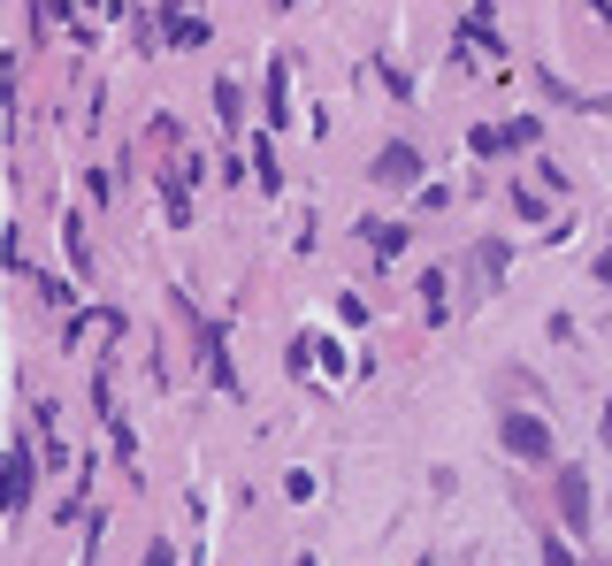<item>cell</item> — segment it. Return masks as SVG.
Returning <instances> with one entry per match:
<instances>
[{
  "label": "cell",
  "instance_id": "1",
  "mask_svg": "<svg viewBox=\"0 0 612 566\" xmlns=\"http://www.w3.org/2000/svg\"><path fill=\"white\" fill-rule=\"evenodd\" d=\"M31 505V444H8V459H0V521H15Z\"/></svg>",
  "mask_w": 612,
  "mask_h": 566
},
{
  "label": "cell",
  "instance_id": "2",
  "mask_svg": "<svg viewBox=\"0 0 612 566\" xmlns=\"http://www.w3.org/2000/svg\"><path fill=\"white\" fill-rule=\"evenodd\" d=\"M505 451L513 459H551V422H536V414H505Z\"/></svg>",
  "mask_w": 612,
  "mask_h": 566
},
{
  "label": "cell",
  "instance_id": "3",
  "mask_svg": "<svg viewBox=\"0 0 612 566\" xmlns=\"http://www.w3.org/2000/svg\"><path fill=\"white\" fill-rule=\"evenodd\" d=\"M559 513H567L575 536L590 529V475H582V467H559Z\"/></svg>",
  "mask_w": 612,
  "mask_h": 566
},
{
  "label": "cell",
  "instance_id": "4",
  "mask_svg": "<svg viewBox=\"0 0 612 566\" xmlns=\"http://www.w3.org/2000/svg\"><path fill=\"white\" fill-rule=\"evenodd\" d=\"M414 176H422V153L414 145H383L375 153V184H414Z\"/></svg>",
  "mask_w": 612,
  "mask_h": 566
},
{
  "label": "cell",
  "instance_id": "5",
  "mask_svg": "<svg viewBox=\"0 0 612 566\" xmlns=\"http://www.w3.org/2000/svg\"><path fill=\"white\" fill-rule=\"evenodd\" d=\"M284 116H292V54L269 62V123H284Z\"/></svg>",
  "mask_w": 612,
  "mask_h": 566
},
{
  "label": "cell",
  "instance_id": "6",
  "mask_svg": "<svg viewBox=\"0 0 612 566\" xmlns=\"http://www.w3.org/2000/svg\"><path fill=\"white\" fill-rule=\"evenodd\" d=\"M215 116H222V131H245V100H238V85H230V77L215 85Z\"/></svg>",
  "mask_w": 612,
  "mask_h": 566
},
{
  "label": "cell",
  "instance_id": "7",
  "mask_svg": "<svg viewBox=\"0 0 612 566\" xmlns=\"http://www.w3.org/2000/svg\"><path fill=\"white\" fill-rule=\"evenodd\" d=\"M360 238H368L383 261H398V246H406V230H398V222H360Z\"/></svg>",
  "mask_w": 612,
  "mask_h": 566
},
{
  "label": "cell",
  "instance_id": "8",
  "mask_svg": "<svg viewBox=\"0 0 612 566\" xmlns=\"http://www.w3.org/2000/svg\"><path fill=\"white\" fill-rule=\"evenodd\" d=\"M168 39H176V46H199V39H207V23H199V15H184V8H168Z\"/></svg>",
  "mask_w": 612,
  "mask_h": 566
},
{
  "label": "cell",
  "instance_id": "9",
  "mask_svg": "<svg viewBox=\"0 0 612 566\" xmlns=\"http://www.w3.org/2000/svg\"><path fill=\"white\" fill-rule=\"evenodd\" d=\"M253 168H261V192H276V153H269V139H253Z\"/></svg>",
  "mask_w": 612,
  "mask_h": 566
},
{
  "label": "cell",
  "instance_id": "10",
  "mask_svg": "<svg viewBox=\"0 0 612 566\" xmlns=\"http://www.w3.org/2000/svg\"><path fill=\"white\" fill-rule=\"evenodd\" d=\"M598 436H605V444H612V399H605V422H598Z\"/></svg>",
  "mask_w": 612,
  "mask_h": 566
},
{
  "label": "cell",
  "instance_id": "11",
  "mask_svg": "<svg viewBox=\"0 0 612 566\" xmlns=\"http://www.w3.org/2000/svg\"><path fill=\"white\" fill-rule=\"evenodd\" d=\"M598 276H605V283H612V253H605V261H598Z\"/></svg>",
  "mask_w": 612,
  "mask_h": 566
},
{
  "label": "cell",
  "instance_id": "12",
  "mask_svg": "<svg viewBox=\"0 0 612 566\" xmlns=\"http://www.w3.org/2000/svg\"><path fill=\"white\" fill-rule=\"evenodd\" d=\"M77 8H92V0H77Z\"/></svg>",
  "mask_w": 612,
  "mask_h": 566
}]
</instances>
